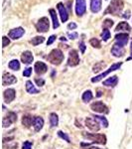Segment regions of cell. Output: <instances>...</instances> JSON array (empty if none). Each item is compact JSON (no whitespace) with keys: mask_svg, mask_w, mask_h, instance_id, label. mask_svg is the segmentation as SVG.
Returning <instances> with one entry per match:
<instances>
[{"mask_svg":"<svg viewBox=\"0 0 132 149\" xmlns=\"http://www.w3.org/2000/svg\"><path fill=\"white\" fill-rule=\"evenodd\" d=\"M64 60V54L60 49L52 50L51 53L48 55V61L51 62L53 65H60Z\"/></svg>","mask_w":132,"mask_h":149,"instance_id":"cell-1","label":"cell"},{"mask_svg":"<svg viewBox=\"0 0 132 149\" xmlns=\"http://www.w3.org/2000/svg\"><path fill=\"white\" fill-rule=\"evenodd\" d=\"M123 9V2L122 0H112L110 2L108 8L106 10V13L113 14V15H119Z\"/></svg>","mask_w":132,"mask_h":149,"instance_id":"cell-2","label":"cell"},{"mask_svg":"<svg viewBox=\"0 0 132 149\" xmlns=\"http://www.w3.org/2000/svg\"><path fill=\"white\" fill-rule=\"evenodd\" d=\"M121 66H122V63L113 64L108 70H107L106 72H104V73H102V74H98V76H97V77H94V78H92V83H97V81H101L102 79H104V77H106L109 73H111V72H113V71H116V70H118Z\"/></svg>","mask_w":132,"mask_h":149,"instance_id":"cell-3","label":"cell"},{"mask_svg":"<svg viewBox=\"0 0 132 149\" xmlns=\"http://www.w3.org/2000/svg\"><path fill=\"white\" fill-rule=\"evenodd\" d=\"M50 28V21L47 17L41 18L36 24V29L39 33H45Z\"/></svg>","mask_w":132,"mask_h":149,"instance_id":"cell-4","label":"cell"},{"mask_svg":"<svg viewBox=\"0 0 132 149\" xmlns=\"http://www.w3.org/2000/svg\"><path fill=\"white\" fill-rule=\"evenodd\" d=\"M83 136L86 137L88 139H90L92 140L93 142H97L99 144H105L106 143V137L104 134H97V133H92V134H88V133H83Z\"/></svg>","mask_w":132,"mask_h":149,"instance_id":"cell-5","label":"cell"},{"mask_svg":"<svg viewBox=\"0 0 132 149\" xmlns=\"http://www.w3.org/2000/svg\"><path fill=\"white\" fill-rule=\"evenodd\" d=\"M90 109L98 113H108V109L102 102H95L92 103Z\"/></svg>","mask_w":132,"mask_h":149,"instance_id":"cell-6","label":"cell"},{"mask_svg":"<svg viewBox=\"0 0 132 149\" xmlns=\"http://www.w3.org/2000/svg\"><path fill=\"white\" fill-rule=\"evenodd\" d=\"M80 64V57L76 50H72L69 52V59H68V65L69 67H76Z\"/></svg>","mask_w":132,"mask_h":149,"instance_id":"cell-7","label":"cell"},{"mask_svg":"<svg viewBox=\"0 0 132 149\" xmlns=\"http://www.w3.org/2000/svg\"><path fill=\"white\" fill-rule=\"evenodd\" d=\"M85 125L88 129H90V130H92V131H98L100 128L99 122H98L93 116L88 117V118L85 119Z\"/></svg>","mask_w":132,"mask_h":149,"instance_id":"cell-8","label":"cell"},{"mask_svg":"<svg viewBox=\"0 0 132 149\" xmlns=\"http://www.w3.org/2000/svg\"><path fill=\"white\" fill-rule=\"evenodd\" d=\"M16 120H17V115H16L15 112L11 111V112H8V114L3 118L2 124H3V127H8V126H10L12 123H14Z\"/></svg>","mask_w":132,"mask_h":149,"instance_id":"cell-9","label":"cell"},{"mask_svg":"<svg viewBox=\"0 0 132 149\" xmlns=\"http://www.w3.org/2000/svg\"><path fill=\"white\" fill-rule=\"evenodd\" d=\"M86 4L85 0H76V14L78 16H83L85 13Z\"/></svg>","mask_w":132,"mask_h":149,"instance_id":"cell-10","label":"cell"},{"mask_svg":"<svg viewBox=\"0 0 132 149\" xmlns=\"http://www.w3.org/2000/svg\"><path fill=\"white\" fill-rule=\"evenodd\" d=\"M25 34V30L22 28V27H17L15 29H12L10 32L8 33V36L9 38L13 40H17L19 38H21L22 36Z\"/></svg>","mask_w":132,"mask_h":149,"instance_id":"cell-11","label":"cell"},{"mask_svg":"<svg viewBox=\"0 0 132 149\" xmlns=\"http://www.w3.org/2000/svg\"><path fill=\"white\" fill-rule=\"evenodd\" d=\"M57 8L59 10V13H60V16H61V19H62V22H67L69 19V14H68V11H67L66 7L62 2L58 3L57 5Z\"/></svg>","mask_w":132,"mask_h":149,"instance_id":"cell-12","label":"cell"},{"mask_svg":"<svg viewBox=\"0 0 132 149\" xmlns=\"http://www.w3.org/2000/svg\"><path fill=\"white\" fill-rule=\"evenodd\" d=\"M17 81V79L13 76V74L9 73H4L3 78H2V85L3 86H9L12 84H15Z\"/></svg>","mask_w":132,"mask_h":149,"instance_id":"cell-13","label":"cell"},{"mask_svg":"<svg viewBox=\"0 0 132 149\" xmlns=\"http://www.w3.org/2000/svg\"><path fill=\"white\" fill-rule=\"evenodd\" d=\"M129 36L126 33H120V34H117L115 36V41H116V44L120 45V46H125L128 42Z\"/></svg>","mask_w":132,"mask_h":149,"instance_id":"cell-14","label":"cell"},{"mask_svg":"<svg viewBox=\"0 0 132 149\" xmlns=\"http://www.w3.org/2000/svg\"><path fill=\"white\" fill-rule=\"evenodd\" d=\"M124 52H125L124 51V47L116 44V43H115L113 45V47L111 48V54L113 55L114 57H122Z\"/></svg>","mask_w":132,"mask_h":149,"instance_id":"cell-15","label":"cell"},{"mask_svg":"<svg viewBox=\"0 0 132 149\" xmlns=\"http://www.w3.org/2000/svg\"><path fill=\"white\" fill-rule=\"evenodd\" d=\"M33 60H34V57H33V54L30 51H25L21 55V61H22L23 64L30 65L32 64Z\"/></svg>","mask_w":132,"mask_h":149,"instance_id":"cell-16","label":"cell"},{"mask_svg":"<svg viewBox=\"0 0 132 149\" xmlns=\"http://www.w3.org/2000/svg\"><path fill=\"white\" fill-rule=\"evenodd\" d=\"M3 97L6 102H11L16 97L15 90H13V88H8V90H6L3 93Z\"/></svg>","mask_w":132,"mask_h":149,"instance_id":"cell-17","label":"cell"},{"mask_svg":"<svg viewBox=\"0 0 132 149\" xmlns=\"http://www.w3.org/2000/svg\"><path fill=\"white\" fill-rule=\"evenodd\" d=\"M34 70L38 74H43L47 72L48 67H47V65L45 63H43V62H37V63L35 64Z\"/></svg>","mask_w":132,"mask_h":149,"instance_id":"cell-18","label":"cell"},{"mask_svg":"<svg viewBox=\"0 0 132 149\" xmlns=\"http://www.w3.org/2000/svg\"><path fill=\"white\" fill-rule=\"evenodd\" d=\"M102 0H90V10L92 13H98L101 9Z\"/></svg>","mask_w":132,"mask_h":149,"instance_id":"cell-19","label":"cell"},{"mask_svg":"<svg viewBox=\"0 0 132 149\" xmlns=\"http://www.w3.org/2000/svg\"><path fill=\"white\" fill-rule=\"evenodd\" d=\"M43 125H44V119L41 116H35L33 120V126H34L35 131H40L43 128Z\"/></svg>","mask_w":132,"mask_h":149,"instance_id":"cell-20","label":"cell"},{"mask_svg":"<svg viewBox=\"0 0 132 149\" xmlns=\"http://www.w3.org/2000/svg\"><path fill=\"white\" fill-rule=\"evenodd\" d=\"M49 12H50V15H51L52 20H53V28L57 29L60 26V23H59V20H58V16L56 14V11H55V9L51 8L49 10Z\"/></svg>","mask_w":132,"mask_h":149,"instance_id":"cell-21","label":"cell"},{"mask_svg":"<svg viewBox=\"0 0 132 149\" xmlns=\"http://www.w3.org/2000/svg\"><path fill=\"white\" fill-rule=\"evenodd\" d=\"M131 30V27L127 22H120L115 28V31H123V32H129Z\"/></svg>","mask_w":132,"mask_h":149,"instance_id":"cell-22","label":"cell"},{"mask_svg":"<svg viewBox=\"0 0 132 149\" xmlns=\"http://www.w3.org/2000/svg\"><path fill=\"white\" fill-rule=\"evenodd\" d=\"M118 83V78L116 76H112L110 78L107 79L106 81H104V86H115Z\"/></svg>","mask_w":132,"mask_h":149,"instance_id":"cell-23","label":"cell"},{"mask_svg":"<svg viewBox=\"0 0 132 149\" xmlns=\"http://www.w3.org/2000/svg\"><path fill=\"white\" fill-rule=\"evenodd\" d=\"M33 120H34V117H32L31 115H24L22 118V124L26 128H29L33 123Z\"/></svg>","mask_w":132,"mask_h":149,"instance_id":"cell-24","label":"cell"},{"mask_svg":"<svg viewBox=\"0 0 132 149\" xmlns=\"http://www.w3.org/2000/svg\"><path fill=\"white\" fill-rule=\"evenodd\" d=\"M26 91L29 93H39V90L35 88V86L33 85V83L31 81H26Z\"/></svg>","mask_w":132,"mask_h":149,"instance_id":"cell-25","label":"cell"},{"mask_svg":"<svg viewBox=\"0 0 132 149\" xmlns=\"http://www.w3.org/2000/svg\"><path fill=\"white\" fill-rule=\"evenodd\" d=\"M8 67L13 71H18L20 69V63H19L18 60H12L11 62H9Z\"/></svg>","mask_w":132,"mask_h":149,"instance_id":"cell-26","label":"cell"},{"mask_svg":"<svg viewBox=\"0 0 132 149\" xmlns=\"http://www.w3.org/2000/svg\"><path fill=\"white\" fill-rule=\"evenodd\" d=\"M50 123H51L52 127H55L59 123V117L56 113H51L50 114Z\"/></svg>","mask_w":132,"mask_h":149,"instance_id":"cell-27","label":"cell"},{"mask_svg":"<svg viewBox=\"0 0 132 149\" xmlns=\"http://www.w3.org/2000/svg\"><path fill=\"white\" fill-rule=\"evenodd\" d=\"M105 66H106V65H105V63H104V62H98V63H97L92 67V71L94 72V73H97V72L102 71V70L105 68Z\"/></svg>","mask_w":132,"mask_h":149,"instance_id":"cell-28","label":"cell"},{"mask_svg":"<svg viewBox=\"0 0 132 149\" xmlns=\"http://www.w3.org/2000/svg\"><path fill=\"white\" fill-rule=\"evenodd\" d=\"M93 117H94V118L97 119V120L99 122L101 125H104V127L108 126V121H107V119L105 118L104 116H100V115H94Z\"/></svg>","mask_w":132,"mask_h":149,"instance_id":"cell-29","label":"cell"},{"mask_svg":"<svg viewBox=\"0 0 132 149\" xmlns=\"http://www.w3.org/2000/svg\"><path fill=\"white\" fill-rule=\"evenodd\" d=\"M44 41H45L44 37H42V36H37V37H34L31 40V43H32V45H34V46H38V45L42 44Z\"/></svg>","mask_w":132,"mask_h":149,"instance_id":"cell-30","label":"cell"},{"mask_svg":"<svg viewBox=\"0 0 132 149\" xmlns=\"http://www.w3.org/2000/svg\"><path fill=\"white\" fill-rule=\"evenodd\" d=\"M92 97H93L92 93L90 92V91H86V92L83 93V100L85 102H88L92 100Z\"/></svg>","mask_w":132,"mask_h":149,"instance_id":"cell-31","label":"cell"},{"mask_svg":"<svg viewBox=\"0 0 132 149\" xmlns=\"http://www.w3.org/2000/svg\"><path fill=\"white\" fill-rule=\"evenodd\" d=\"M90 45H92L93 48H97V49H99V48L101 47V45H100V42L97 39V38H92V39H90Z\"/></svg>","mask_w":132,"mask_h":149,"instance_id":"cell-32","label":"cell"},{"mask_svg":"<svg viewBox=\"0 0 132 149\" xmlns=\"http://www.w3.org/2000/svg\"><path fill=\"white\" fill-rule=\"evenodd\" d=\"M101 38H102V40L104 41H107L110 38V32H109V30L108 29H104V31H102V33H101Z\"/></svg>","mask_w":132,"mask_h":149,"instance_id":"cell-33","label":"cell"},{"mask_svg":"<svg viewBox=\"0 0 132 149\" xmlns=\"http://www.w3.org/2000/svg\"><path fill=\"white\" fill-rule=\"evenodd\" d=\"M102 25H104V27L105 29H108V28L113 26V21H112L111 19H105V20L104 21V24H102Z\"/></svg>","mask_w":132,"mask_h":149,"instance_id":"cell-34","label":"cell"},{"mask_svg":"<svg viewBox=\"0 0 132 149\" xmlns=\"http://www.w3.org/2000/svg\"><path fill=\"white\" fill-rule=\"evenodd\" d=\"M58 135L60 136L61 138H63V139H65V140L67 141V142H71V139H69V137L68 136V134H66L65 132H63V131H58Z\"/></svg>","mask_w":132,"mask_h":149,"instance_id":"cell-35","label":"cell"},{"mask_svg":"<svg viewBox=\"0 0 132 149\" xmlns=\"http://www.w3.org/2000/svg\"><path fill=\"white\" fill-rule=\"evenodd\" d=\"M9 44H10V40H9L8 38L6 37V36H4V37L2 38V45H3V48H5L6 46H8Z\"/></svg>","mask_w":132,"mask_h":149,"instance_id":"cell-36","label":"cell"},{"mask_svg":"<svg viewBox=\"0 0 132 149\" xmlns=\"http://www.w3.org/2000/svg\"><path fill=\"white\" fill-rule=\"evenodd\" d=\"M22 149H32V143L30 141H25L22 145Z\"/></svg>","mask_w":132,"mask_h":149,"instance_id":"cell-37","label":"cell"},{"mask_svg":"<svg viewBox=\"0 0 132 149\" xmlns=\"http://www.w3.org/2000/svg\"><path fill=\"white\" fill-rule=\"evenodd\" d=\"M31 74H32V68H27L24 70V72H23L24 77H30Z\"/></svg>","mask_w":132,"mask_h":149,"instance_id":"cell-38","label":"cell"},{"mask_svg":"<svg viewBox=\"0 0 132 149\" xmlns=\"http://www.w3.org/2000/svg\"><path fill=\"white\" fill-rule=\"evenodd\" d=\"M79 46H80V49H81V54H83V53L85 52V49H86V47H85V43L81 41V42H80V44H79Z\"/></svg>","mask_w":132,"mask_h":149,"instance_id":"cell-39","label":"cell"},{"mask_svg":"<svg viewBox=\"0 0 132 149\" xmlns=\"http://www.w3.org/2000/svg\"><path fill=\"white\" fill-rule=\"evenodd\" d=\"M56 38H57L56 35H52L51 37L48 39V41H47V45H48V46H49V45H51V44H53V42L56 40Z\"/></svg>","mask_w":132,"mask_h":149,"instance_id":"cell-40","label":"cell"},{"mask_svg":"<svg viewBox=\"0 0 132 149\" xmlns=\"http://www.w3.org/2000/svg\"><path fill=\"white\" fill-rule=\"evenodd\" d=\"M68 36L69 39H76V38L79 37V34L76 32H73V33H68Z\"/></svg>","mask_w":132,"mask_h":149,"instance_id":"cell-41","label":"cell"},{"mask_svg":"<svg viewBox=\"0 0 132 149\" xmlns=\"http://www.w3.org/2000/svg\"><path fill=\"white\" fill-rule=\"evenodd\" d=\"M35 81L37 83V85L39 86H42L45 85V81L43 79H35Z\"/></svg>","mask_w":132,"mask_h":149,"instance_id":"cell-42","label":"cell"},{"mask_svg":"<svg viewBox=\"0 0 132 149\" xmlns=\"http://www.w3.org/2000/svg\"><path fill=\"white\" fill-rule=\"evenodd\" d=\"M76 27H78V25H76L75 22H72L68 25V28L69 29V30H75Z\"/></svg>","mask_w":132,"mask_h":149,"instance_id":"cell-43","label":"cell"},{"mask_svg":"<svg viewBox=\"0 0 132 149\" xmlns=\"http://www.w3.org/2000/svg\"><path fill=\"white\" fill-rule=\"evenodd\" d=\"M7 2H10V0H4V1H3V4H2V6H3V11H5L7 6L10 5V3H8V5H7Z\"/></svg>","mask_w":132,"mask_h":149,"instance_id":"cell-44","label":"cell"},{"mask_svg":"<svg viewBox=\"0 0 132 149\" xmlns=\"http://www.w3.org/2000/svg\"><path fill=\"white\" fill-rule=\"evenodd\" d=\"M123 17H124V18H127V19L130 17V15H129V11H126V12H125V14L123 15Z\"/></svg>","mask_w":132,"mask_h":149,"instance_id":"cell-45","label":"cell"},{"mask_svg":"<svg viewBox=\"0 0 132 149\" xmlns=\"http://www.w3.org/2000/svg\"><path fill=\"white\" fill-rule=\"evenodd\" d=\"M130 51H131V57L129 58L128 60H131L132 59V42H131V46H130Z\"/></svg>","mask_w":132,"mask_h":149,"instance_id":"cell-46","label":"cell"},{"mask_svg":"<svg viewBox=\"0 0 132 149\" xmlns=\"http://www.w3.org/2000/svg\"><path fill=\"white\" fill-rule=\"evenodd\" d=\"M85 149H100L98 147H90V148H85Z\"/></svg>","mask_w":132,"mask_h":149,"instance_id":"cell-47","label":"cell"},{"mask_svg":"<svg viewBox=\"0 0 132 149\" xmlns=\"http://www.w3.org/2000/svg\"><path fill=\"white\" fill-rule=\"evenodd\" d=\"M61 40H62V41H66V38H64V37H62V38H61Z\"/></svg>","mask_w":132,"mask_h":149,"instance_id":"cell-48","label":"cell"}]
</instances>
